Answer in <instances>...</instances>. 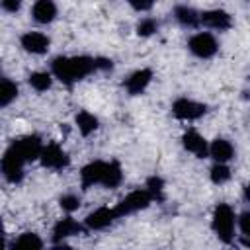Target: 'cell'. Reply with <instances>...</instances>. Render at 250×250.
I'll use <instances>...</instances> for the list:
<instances>
[{
	"mask_svg": "<svg viewBox=\"0 0 250 250\" xmlns=\"http://www.w3.org/2000/svg\"><path fill=\"white\" fill-rule=\"evenodd\" d=\"M43 141L39 135H25L10 143L2 156V176L8 184H20L23 180V168L27 162L39 160L43 150Z\"/></svg>",
	"mask_w": 250,
	"mask_h": 250,
	"instance_id": "obj_1",
	"label": "cell"
},
{
	"mask_svg": "<svg viewBox=\"0 0 250 250\" xmlns=\"http://www.w3.org/2000/svg\"><path fill=\"white\" fill-rule=\"evenodd\" d=\"M94 70H98L96 59L94 57H88V55H72V57L59 55V57H55L51 61V72H53V76L59 82L66 84V86H72V84L84 80Z\"/></svg>",
	"mask_w": 250,
	"mask_h": 250,
	"instance_id": "obj_2",
	"label": "cell"
},
{
	"mask_svg": "<svg viewBox=\"0 0 250 250\" xmlns=\"http://www.w3.org/2000/svg\"><path fill=\"white\" fill-rule=\"evenodd\" d=\"M211 229L215 232V236L225 242L230 244L234 240V229H236V215L232 211V207L229 203H217L211 215Z\"/></svg>",
	"mask_w": 250,
	"mask_h": 250,
	"instance_id": "obj_3",
	"label": "cell"
},
{
	"mask_svg": "<svg viewBox=\"0 0 250 250\" xmlns=\"http://www.w3.org/2000/svg\"><path fill=\"white\" fill-rule=\"evenodd\" d=\"M152 201H154V197L150 195V191H148L146 188H139V189L129 191L113 209H115L117 219H123V217H127V215H133V213H137V211L146 209Z\"/></svg>",
	"mask_w": 250,
	"mask_h": 250,
	"instance_id": "obj_4",
	"label": "cell"
},
{
	"mask_svg": "<svg viewBox=\"0 0 250 250\" xmlns=\"http://www.w3.org/2000/svg\"><path fill=\"white\" fill-rule=\"evenodd\" d=\"M188 49L197 59H211L219 53V41L211 31H197L188 39Z\"/></svg>",
	"mask_w": 250,
	"mask_h": 250,
	"instance_id": "obj_5",
	"label": "cell"
},
{
	"mask_svg": "<svg viewBox=\"0 0 250 250\" xmlns=\"http://www.w3.org/2000/svg\"><path fill=\"white\" fill-rule=\"evenodd\" d=\"M172 113L176 119H182V121H197L207 113V105L182 96L172 102Z\"/></svg>",
	"mask_w": 250,
	"mask_h": 250,
	"instance_id": "obj_6",
	"label": "cell"
},
{
	"mask_svg": "<svg viewBox=\"0 0 250 250\" xmlns=\"http://www.w3.org/2000/svg\"><path fill=\"white\" fill-rule=\"evenodd\" d=\"M39 162L43 168L47 170H64L70 164V156L66 154V150L57 145V143H47L41 150Z\"/></svg>",
	"mask_w": 250,
	"mask_h": 250,
	"instance_id": "obj_7",
	"label": "cell"
},
{
	"mask_svg": "<svg viewBox=\"0 0 250 250\" xmlns=\"http://www.w3.org/2000/svg\"><path fill=\"white\" fill-rule=\"evenodd\" d=\"M20 47L29 55H45L51 47V39L41 31H25L20 35Z\"/></svg>",
	"mask_w": 250,
	"mask_h": 250,
	"instance_id": "obj_8",
	"label": "cell"
},
{
	"mask_svg": "<svg viewBox=\"0 0 250 250\" xmlns=\"http://www.w3.org/2000/svg\"><path fill=\"white\" fill-rule=\"evenodd\" d=\"M107 160H92L80 170V186L82 189H90L94 186H102L104 174H105Z\"/></svg>",
	"mask_w": 250,
	"mask_h": 250,
	"instance_id": "obj_9",
	"label": "cell"
},
{
	"mask_svg": "<svg viewBox=\"0 0 250 250\" xmlns=\"http://www.w3.org/2000/svg\"><path fill=\"white\" fill-rule=\"evenodd\" d=\"M84 229H86V225H80L76 219H72V217H62V219H59V221L53 225V230H51L53 244H62L66 238H70V236H74V234H80Z\"/></svg>",
	"mask_w": 250,
	"mask_h": 250,
	"instance_id": "obj_10",
	"label": "cell"
},
{
	"mask_svg": "<svg viewBox=\"0 0 250 250\" xmlns=\"http://www.w3.org/2000/svg\"><path fill=\"white\" fill-rule=\"evenodd\" d=\"M201 25L207 29H215V31H227L232 27V16L221 8L205 10L201 12Z\"/></svg>",
	"mask_w": 250,
	"mask_h": 250,
	"instance_id": "obj_11",
	"label": "cell"
},
{
	"mask_svg": "<svg viewBox=\"0 0 250 250\" xmlns=\"http://www.w3.org/2000/svg\"><path fill=\"white\" fill-rule=\"evenodd\" d=\"M182 145L188 152H191L193 156L197 158H207L209 156V143L207 139L197 133L195 129H186L184 135H182Z\"/></svg>",
	"mask_w": 250,
	"mask_h": 250,
	"instance_id": "obj_12",
	"label": "cell"
},
{
	"mask_svg": "<svg viewBox=\"0 0 250 250\" xmlns=\"http://www.w3.org/2000/svg\"><path fill=\"white\" fill-rule=\"evenodd\" d=\"M113 221H117V215H115L113 207H98V209H94L92 213L86 215L84 225H86L88 230H102V229L109 227Z\"/></svg>",
	"mask_w": 250,
	"mask_h": 250,
	"instance_id": "obj_13",
	"label": "cell"
},
{
	"mask_svg": "<svg viewBox=\"0 0 250 250\" xmlns=\"http://www.w3.org/2000/svg\"><path fill=\"white\" fill-rule=\"evenodd\" d=\"M150 82H152V70H150V68H139V70L131 72V74L125 78L123 88L127 90V94L139 96V94H143V92L148 88Z\"/></svg>",
	"mask_w": 250,
	"mask_h": 250,
	"instance_id": "obj_14",
	"label": "cell"
},
{
	"mask_svg": "<svg viewBox=\"0 0 250 250\" xmlns=\"http://www.w3.org/2000/svg\"><path fill=\"white\" fill-rule=\"evenodd\" d=\"M57 14H59V8H57L55 0H35L31 6V18L39 25H47V23L55 21Z\"/></svg>",
	"mask_w": 250,
	"mask_h": 250,
	"instance_id": "obj_15",
	"label": "cell"
},
{
	"mask_svg": "<svg viewBox=\"0 0 250 250\" xmlns=\"http://www.w3.org/2000/svg\"><path fill=\"white\" fill-rule=\"evenodd\" d=\"M234 154H236V148L229 139L217 137L209 143V156L215 162H229V160L234 158Z\"/></svg>",
	"mask_w": 250,
	"mask_h": 250,
	"instance_id": "obj_16",
	"label": "cell"
},
{
	"mask_svg": "<svg viewBox=\"0 0 250 250\" xmlns=\"http://www.w3.org/2000/svg\"><path fill=\"white\" fill-rule=\"evenodd\" d=\"M174 18H176V21L180 25L189 27V29L201 25V12H197L195 8L186 6V4H180V6L174 8Z\"/></svg>",
	"mask_w": 250,
	"mask_h": 250,
	"instance_id": "obj_17",
	"label": "cell"
},
{
	"mask_svg": "<svg viewBox=\"0 0 250 250\" xmlns=\"http://www.w3.org/2000/svg\"><path fill=\"white\" fill-rule=\"evenodd\" d=\"M74 123H76V127H78V131H80V135H82V137L92 135V133H94V131H98V127H100L98 117H96L94 113L86 111V109H82V111H78V113H76Z\"/></svg>",
	"mask_w": 250,
	"mask_h": 250,
	"instance_id": "obj_18",
	"label": "cell"
},
{
	"mask_svg": "<svg viewBox=\"0 0 250 250\" xmlns=\"http://www.w3.org/2000/svg\"><path fill=\"white\" fill-rule=\"evenodd\" d=\"M10 248L12 250H39V248H43V240H41V236L39 234H35V232H21V234H18L14 240H12V244H10Z\"/></svg>",
	"mask_w": 250,
	"mask_h": 250,
	"instance_id": "obj_19",
	"label": "cell"
},
{
	"mask_svg": "<svg viewBox=\"0 0 250 250\" xmlns=\"http://www.w3.org/2000/svg\"><path fill=\"white\" fill-rule=\"evenodd\" d=\"M53 72L49 70H35L27 76V84L35 90V92H47L51 86H53Z\"/></svg>",
	"mask_w": 250,
	"mask_h": 250,
	"instance_id": "obj_20",
	"label": "cell"
},
{
	"mask_svg": "<svg viewBox=\"0 0 250 250\" xmlns=\"http://www.w3.org/2000/svg\"><path fill=\"white\" fill-rule=\"evenodd\" d=\"M121 182H123V170H121V164H119L117 160H107V166H105V174H104V182H102V186H104V188H117Z\"/></svg>",
	"mask_w": 250,
	"mask_h": 250,
	"instance_id": "obj_21",
	"label": "cell"
},
{
	"mask_svg": "<svg viewBox=\"0 0 250 250\" xmlns=\"http://www.w3.org/2000/svg\"><path fill=\"white\" fill-rule=\"evenodd\" d=\"M18 94H20V90H18V84L14 82V80H10V78H2V82H0V105L2 107H8L16 98H18Z\"/></svg>",
	"mask_w": 250,
	"mask_h": 250,
	"instance_id": "obj_22",
	"label": "cell"
},
{
	"mask_svg": "<svg viewBox=\"0 0 250 250\" xmlns=\"http://www.w3.org/2000/svg\"><path fill=\"white\" fill-rule=\"evenodd\" d=\"M230 176H232V172H230V168L227 166V162H215V164L209 168V178H211V182L217 184V186L227 184V182L230 180Z\"/></svg>",
	"mask_w": 250,
	"mask_h": 250,
	"instance_id": "obj_23",
	"label": "cell"
},
{
	"mask_svg": "<svg viewBox=\"0 0 250 250\" xmlns=\"http://www.w3.org/2000/svg\"><path fill=\"white\" fill-rule=\"evenodd\" d=\"M158 25H160V23H158L154 18H143V20L137 23L135 31H137L139 37H150V35H154V33L158 31Z\"/></svg>",
	"mask_w": 250,
	"mask_h": 250,
	"instance_id": "obj_24",
	"label": "cell"
},
{
	"mask_svg": "<svg viewBox=\"0 0 250 250\" xmlns=\"http://www.w3.org/2000/svg\"><path fill=\"white\" fill-rule=\"evenodd\" d=\"M59 205H61L62 211H66V213H74V211L80 207V197H78L76 193H64V195H61Z\"/></svg>",
	"mask_w": 250,
	"mask_h": 250,
	"instance_id": "obj_25",
	"label": "cell"
},
{
	"mask_svg": "<svg viewBox=\"0 0 250 250\" xmlns=\"http://www.w3.org/2000/svg\"><path fill=\"white\" fill-rule=\"evenodd\" d=\"M145 188L150 191V195H152L154 199H160V197H162V191H164V182H162V178H158V176H150V178L146 180Z\"/></svg>",
	"mask_w": 250,
	"mask_h": 250,
	"instance_id": "obj_26",
	"label": "cell"
},
{
	"mask_svg": "<svg viewBox=\"0 0 250 250\" xmlns=\"http://www.w3.org/2000/svg\"><path fill=\"white\" fill-rule=\"evenodd\" d=\"M236 227L240 229L244 238H250V211H242L236 217Z\"/></svg>",
	"mask_w": 250,
	"mask_h": 250,
	"instance_id": "obj_27",
	"label": "cell"
},
{
	"mask_svg": "<svg viewBox=\"0 0 250 250\" xmlns=\"http://www.w3.org/2000/svg\"><path fill=\"white\" fill-rule=\"evenodd\" d=\"M127 2L135 12H148L156 4V0H127Z\"/></svg>",
	"mask_w": 250,
	"mask_h": 250,
	"instance_id": "obj_28",
	"label": "cell"
},
{
	"mask_svg": "<svg viewBox=\"0 0 250 250\" xmlns=\"http://www.w3.org/2000/svg\"><path fill=\"white\" fill-rule=\"evenodd\" d=\"M21 8V0H2V10L8 14H16Z\"/></svg>",
	"mask_w": 250,
	"mask_h": 250,
	"instance_id": "obj_29",
	"label": "cell"
},
{
	"mask_svg": "<svg viewBox=\"0 0 250 250\" xmlns=\"http://www.w3.org/2000/svg\"><path fill=\"white\" fill-rule=\"evenodd\" d=\"M244 199H246V201L250 203V182H248V184L244 186Z\"/></svg>",
	"mask_w": 250,
	"mask_h": 250,
	"instance_id": "obj_30",
	"label": "cell"
}]
</instances>
